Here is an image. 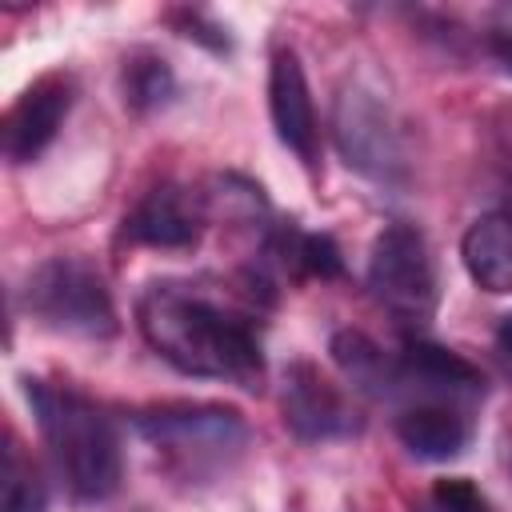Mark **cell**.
Here are the masks:
<instances>
[{
	"instance_id": "9",
	"label": "cell",
	"mask_w": 512,
	"mask_h": 512,
	"mask_svg": "<svg viewBox=\"0 0 512 512\" xmlns=\"http://www.w3.org/2000/svg\"><path fill=\"white\" fill-rule=\"evenodd\" d=\"M68 108H72V80L68 76L48 72V76L32 80L4 116V156L12 164L36 160L48 148V140L60 132Z\"/></svg>"
},
{
	"instance_id": "15",
	"label": "cell",
	"mask_w": 512,
	"mask_h": 512,
	"mask_svg": "<svg viewBox=\"0 0 512 512\" xmlns=\"http://www.w3.org/2000/svg\"><path fill=\"white\" fill-rule=\"evenodd\" d=\"M176 80H172V68L152 56V52H136L124 60V104L136 108V112H152L160 104H168Z\"/></svg>"
},
{
	"instance_id": "13",
	"label": "cell",
	"mask_w": 512,
	"mask_h": 512,
	"mask_svg": "<svg viewBox=\"0 0 512 512\" xmlns=\"http://www.w3.org/2000/svg\"><path fill=\"white\" fill-rule=\"evenodd\" d=\"M460 256H464L468 276L484 292L492 296L512 292V212L476 216L460 240Z\"/></svg>"
},
{
	"instance_id": "16",
	"label": "cell",
	"mask_w": 512,
	"mask_h": 512,
	"mask_svg": "<svg viewBox=\"0 0 512 512\" xmlns=\"http://www.w3.org/2000/svg\"><path fill=\"white\" fill-rule=\"evenodd\" d=\"M0 488H4L0 512H44V480L36 476L32 460H24L16 440H8V448H4V480H0Z\"/></svg>"
},
{
	"instance_id": "4",
	"label": "cell",
	"mask_w": 512,
	"mask_h": 512,
	"mask_svg": "<svg viewBox=\"0 0 512 512\" xmlns=\"http://www.w3.org/2000/svg\"><path fill=\"white\" fill-rule=\"evenodd\" d=\"M24 304L40 324H48L56 332H72V336H112L116 332L112 292H108L100 268L88 264L84 256L44 260L28 276Z\"/></svg>"
},
{
	"instance_id": "7",
	"label": "cell",
	"mask_w": 512,
	"mask_h": 512,
	"mask_svg": "<svg viewBox=\"0 0 512 512\" xmlns=\"http://www.w3.org/2000/svg\"><path fill=\"white\" fill-rule=\"evenodd\" d=\"M280 408H284V424L300 440H344L360 432V412L348 400V392L308 360H296L284 372Z\"/></svg>"
},
{
	"instance_id": "12",
	"label": "cell",
	"mask_w": 512,
	"mask_h": 512,
	"mask_svg": "<svg viewBox=\"0 0 512 512\" xmlns=\"http://www.w3.org/2000/svg\"><path fill=\"white\" fill-rule=\"evenodd\" d=\"M472 404L440 400V396H412L396 412L400 444L420 460H452L464 452L472 436Z\"/></svg>"
},
{
	"instance_id": "6",
	"label": "cell",
	"mask_w": 512,
	"mask_h": 512,
	"mask_svg": "<svg viewBox=\"0 0 512 512\" xmlns=\"http://www.w3.org/2000/svg\"><path fill=\"white\" fill-rule=\"evenodd\" d=\"M332 132H336V148L348 168L372 180H396L404 172V140L396 128V116L388 100L364 80H348L336 92Z\"/></svg>"
},
{
	"instance_id": "18",
	"label": "cell",
	"mask_w": 512,
	"mask_h": 512,
	"mask_svg": "<svg viewBox=\"0 0 512 512\" xmlns=\"http://www.w3.org/2000/svg\"><path fill=\"white\" fill-rule=\"evenodd\" d=\"M496 352L512 364V312L500 320V328H496Z\"/></svg>"
},
{
	"instance_id": "19",
	"label": "cell",
	"mask_w": 512,
	"mask_h": 512,
	"mask_svg": "<svg viewBox=\"0 0 512 512\" xmlns=\"http://www.w3.org/2000/svg\"><path fill=\"white\" fill-rule=\"evenodd\" d=\"M500 460H504V472L512 476V436L504 440V448H500Z\"/></svg>"
},
{
	"instance_id": "5",
	"label": "cell",
	"mask_w": 512,
	"mask_h": 512,
	"mask_svg": "<svg viewBox=\"0 0 512 512\" xmlns=\"http://www.w3.org/2000/svg\"><path fill=\"white\" fill-rule=\"evenodd\" d=\"M136 428L156 452H164L188 476L224 468L228 460L240 456V448L248 440V428H244L240 412L216 408V404L156 408V412H144L136 420Z\"/></svg>"
},
{
	"instance_id": "1",
	"label": "cell",
	"mask_w": 512,
	"mask_h": 512,
	"mask_svg": "<svg viewBox=\"0 0 512 512\" xmlns=\"http://www.w3.org/2000/svg\"><path fill=\"white\" fill-rule=\"evenodd\" d=\"M136 324L156 356L184 376L232 380L256 388L264 376V352L256 316L232 300L212 296L188 280H156L136 300Z\"/></svg>"
},
{
	"instance_id": "17",
	"label": "cell",
	"mask_w": 512,
	"mask_h": 512,
	"mask_svg": "<svg viewBox=\"0 0 512 512\" xmlns=\"http://www.w3.org/2000/svg\"><path fill=\"white\" fill-rule=\"evenodd\" d=\"M412 512H496V508L472 480L452 476V480H436L432 492L420 504H412Z\"/></svg>"
},
{
	"instance_id": "3",
	"label": "cell",
	"mask_w": 512,
	"mask_h": 512,
	"mask_svg": "<svg viewBox=\"0 0 512 512\" xmlns=\"http://www.w3.org/2000/svg\"><path fill=\"white\" fill-rule=\"evenodd\" d=\"M368 288L376 304L392 312L400 324L432 320L440 300V280H436L432 248L416 224L392 220L380 228L368 256Z\"/></svg>"
},
{
	"instance_id": "10",
	"label": "cell",
	"mask_w": 512,
	"mask_h": 512,
	"mask_svg": "<svg viewBox=\"0 0 512 512\" xmlns=\"http://www.w3.org/2000/svg\"><path fill=\"white\" fill-rule=\"evenodd\" d=\"M204 232V196L180 184H156L128 216L124 240L148 248H192Z\"/></svg>"
},
{
	"instance_id": "2",
	"label": "cell",
	"mask_w": 512,
	"mask_h": 512,
	"mask_svg": "<svg viewBox=\"0 0 512 512\" xmlns=\"http://www.w3.org/2000/svg\"><path fill=\"white\" fill-rule=\"evenodd\" d=\"M28 404L68 492L88 504L112 496L120 484V440L104 408L44 380H28Z\"/></svg>"
},
{
	"instance_id": "8",
	"label": "cell",
	"mask_w": 512,
	"mask_h": 512,
	"mask_svg": "<svg viewBox=\"0 0 512 512\" xmlns=\"http://www.w3.org/2000/svg\"><path fill=\"white\" fill-rule=\"evenodd\" d=\"M388 396H400V400L440 396V400L476 404V400H484V376H480L476 364H468L452 348H440V344H428V340H412L400 352V360L392 364Z\"/></svg>"
},
{
	"instance_id": "11",
	"label": "cell",
	"mask_w": 512,
	"mask_h": 512,
	"mask_svg": "<svg viewBox=\"0 0 512 512\" xmlns=\"http://www.w3.org/2000/svg\"><path fill=\"white\" fill-rule=\"evenodd\" d=\"M268 112H272V128L280 136L284 148H292L300 156V164H316V108H312V92L304 80V64L296 52L280 48L268 64Z\"/></svg>"
},
{
	"instance_id": "14",
	"label": "cell",
	"mask_w": 512,
	"mask_h": 512,
	"mask_svg": "<svg viewBox=\"0 0 512 512\" xmlns=\"http://www.w3.org/2000/svg\"><path fill=\"white\" fill-rule=\"evenodd\" d=\"M332 360L340 364V372L352 380V384H360V388H372V392H388V384H392V364L396 360H388L364 332H336L332 336Z\"/></svg>"
}]
</instances>
